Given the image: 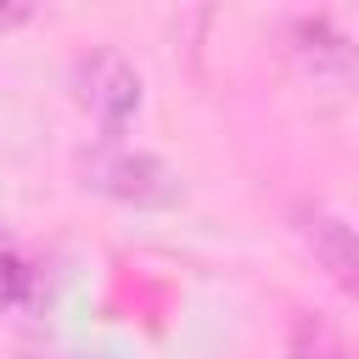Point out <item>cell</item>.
<instances>
[{
	"label": "cell",
	"mask_w": 359,
	"mask_h": 359,
	"mask_svg": "<svg viewBox=\"0 0 359 359\" xmlns=\"http://www.w3.org/2000/svg\"><path fill=\"white\" fill-rule=\"evenodd\" d=\"M84 185L112 196V202H129V208H174L180 202V174L157 157V151H129V146H95L84 163H79Z\"/></svg>",
	"instance_id": "6da1fadb"
},
{
	"label": "cell",
	"mask_w": 359,
	"mask_h": 359,
	"mask_svg": "<svg viewBox=\"0 0 359 359\" xmlns=\"http://www.w3.org/2000/svg\"><path fill=\"white\" fill-rule=\"evenodd\" d=\"M73 90H79V101L90 107V118H95L107 135H118V129L140 112V73H135V62H129L123 50H112V45L79 56Z\"/></svg>",
	"instance_id": "7a4b0ae2"
},
{
	"label": "cell",
	"mask_w": 359,
	"mask_h": 359,
	"mask_svg": "<svg viewBox=\"0 0 359 359\" xmlns=\"http://www.w3.org/2000/svg\"><path fill=\"white\" fill-rule=\"evenodd\" d=\"M286 50H292V62H297L309 79H320V84H342V79L359 73V45H353L331 17H297V22L286 28Z\"/></svg>",
	"instance_id": "3957f363"
},
{
	"label": "cell",
	"mask_w": 359,
	"mask_h": 359,
	"mask_svg": "<svg viewBox=\"0 0 359 359\" xmlns=\"http://www.w3.org/2000/svg\"><path fill=\"white\" fill-rule=\"evenodd\" d=\"M297 236L314 252V264L348 297H359V224H348V219H337L325 208H297Z\"/></svg>",
	"instance_id": "277c9868"
},
{
	"label": "cell",
	"mask_w": 359,
	"mask_h": 359,
	"mask_svg": "<svg viewBox=\"0 0 359 359\" xmlns=\"http://www.w3.org/2000/svg\"><path fill=\"white\" fill-rule=\"evenodd\" d=\"M292 359H348V348H342V337L331 325L297 314L292 320Z\"/></svg>",
	"instance_id": "5b68a950"
},
{
	"label": "cell",
	"mask_w": 359,
	"mask_h": 359,
	"mask_svg": "<svg viewBox=\"0 0 359 359\" xmlns=\"http://www.w3.org/2000/svg\"><path fill=\"white\" fill-rule=\"evenodd\" d=\"M28 297H34V269L17 252H0V303L6 309H22Z\"/></svg>",
	"instance_id": "8992f818"
},
{
	"label": "cell",
	"mask_w": 359,
	"mask_h": 359,
	"mask_svg": "<svg viewBox=\"0 0 359 359\" xmlns=\"http://www.w3.org/2000/svg\"><path fill=\"white\" fill-rule=\"evenodd\" d=\"M34 11H22V6H0V28H17V22H28Z\"/></svg>",
	"instance_id": "52a82bcc"
}]
</instances>
